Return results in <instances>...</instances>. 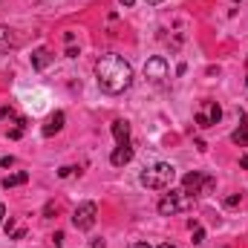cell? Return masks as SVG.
Listing matches in <instances>:
<instances>
[{"mask_svg":"<svg viewBox=\"0 0 248 248\" xmlns=\"http://www.w3.org/2000/svg\"><path fill=\"white\" fill-rule=\"evenodd\" d=\"M93 248H104V240H93Z\"/></svg>","mask_w":248,"mask_h":248,"instance_id":"obj_21","label":"cell"},{"mask_svg":"<svg viewBox=\"0 0 248 248\" xmlns=\"http://www.w3.org/2000/svg\"><path fill=\"white\" fill-rule=\"evenodd\" d=\"M240 168H246V170H248V156H243V159H240Z\"/></svg>","mask_w":248,"mask_h":248,"instance_id":"obj_22","label":"cell"},{"mask_svg":"<svg viewBox=\"0 0 248 248\" xmlns=\"http://www.w3.org/2000/svg\"><path fill=\"white\" fill-rule=\"evenodd\" d=\"M173 179H176V168L168 165V162H156V165L144 168L141 176H139V182L144 187H150V190H165V187L173 185Z\"/></svg>","mask_w":248,"mask_h":248,"instance_id":"obj_2","label":"cell"},{"mask_svg":"<svg viewBox=\"0 0 248 248\" xmlns=\"http://www.w3.org/2000/svg\"><path fill=\"white\" fill-rule=\"evenodd\" d=\"M29 179V173L26 170H17V173H9L6 179H3V187H17V185H23Z\"/></svg>","mask_w":248,"mask_h":248,"instance_id":"obj_13","label":"cell"},{"mask_svg":"<svg viewBox=\"0 0 248 248\" xmlns=\"http://www.w3.org/2000/svg\"><path fill=\"white\" fill-rule=\"evenodd\" d=\"M3 217H6V208H3V202H0V222H3Z\"/></svg>","mask_w":248,"mask_h":248,"instance_id":"obj_23","label":"cell"},{"mask_svg":"<svg viewBox=\"0 0 248 248\" xmlns=\"http://www.w3.org/2000/svg\"><path fill=\"white\" fill-rule=\"evenodd\" d=\"M214 179L211 176H205V173H199V170H193V173H187L185 179H182V190L190 193V196H208L211 190H214Z\"/></svg>","mask_w":248,"mask_h":248,"instance_id":"obj_4","label":"cell"},{"mask_svg":"<svg viewBox=\"0 0 248 248\" xmlns=\"http://www.w3.org/2000/svg\"><path fill=\"white\" fill-rule=\"evenodd\" d=\"M133 3H136V0H122V6H133Z\"/></svg>","mask_w":248,"mask_h":248,"instance_id":"obj_25","label":"cell"},{"mask_svg":"<svg viewBox=\"0 0 248 248\" xmlns=\"http://www.w3.org/2000/svg\"><path fill=\"white\" fill-rule=\"evenodd\" d=\"M234 3H240V0H234Z\"/></svg>","mask_w":248,"mask_h":248,"instance_id":"obj_28","label":"cell"},{"mask_svg":"<svg viewBox=\"0 0 248 248\" xmlns=\"http://www.w3.org/2000/svg\"><path fill=\"white\" fill-rule=\"evenodd\" d=\"M0 165H3V168H12V165H15V159H12V156H3V159H0Z\"/></svg>","mask_w":248,"mask_h":248,"instance_id":"obj_18","label":"cell"},{"mask_svg":"<svg viewBox=\"0 0 248 248\" xmlns=\"http://www.w3.org/2000/svg\"><path fill=\"white\" fill-rule=\"evenodd\" d=\"M193 243H196V246L205 243V231H202V228H193Z\"/></svg>","mask_w":248,"mask_h":248,"instance_id":"obj_17","label":"cell"},{"mask_svg":"<svg viewBox=\"0 0 248 248\" xmlns=\"http://www.w3.org/2000/svg\"><path fill=\"white\" fill-rule=\"evenodd\" d=\"M130 159H133V147H130V144H119V147H116V150L110 153V162H113L116 168H122V165H127Z\"/></svg>","mask_w":248,"mask_h":248,"instance_id":"obj_8","label":"cell"},{"mask_svg":"<svg viewBox=\"0 0 248 248\" xmlns=\"http://www.w3.org/2000/svg\"><path fill=\"white\" fill-rule=\"evenodd\" d=\"M144 75L150 78V81H165L168 78V61L165 58H150V61L144 63Z\"/></svg>","mask_w":248,"mask_h":248,"instance_id":"obj_7","label":"cell"},{"mask_svg":"<svg viewBox=\"0 0 248 248\" xmlns=\"http://www.w3.org/2000/svg\"><path fill=\"white\" fill-rule=\"evenodd\" d=\"M159 248H176V246H170V243H165V246H159Z\"/></svg>","mask_w":248,"mask_h":248,"instance_id":"obj_26","label":"cell"},{"mask_svg":"<svg viewBox=\"0 0 248 248\" xmlns=\"http://www.w3.org/2000/svg\"><path fill=\"white\" fill-rule=\"evenodd\" d=\"M243 202V193H231V196H225V208H237Z\"/></svg>","mask_w":248,"mask_h":248,"instance_id":"obj_16","label":"cell"},{"mask_svg":"<svg viewBox=\"0 0 248 248\" xmlns=\"http://www.w3.org/2000/svg\"><path fill=\"white\" fill-rule=\"evenodd\" d=\"M222 119V107L217 104V101H202L199 107H196V124L199 127H214V124H219Z\"/></svg>","mask_w":248,"mask_h":248,"instance_id":"obj_6","label":"cell"},{"mask_svg":"<svg viewBox=\"0 0 248 248\" xmlns=\"http://www.w3.org/2000/svg\"><path fill=\"white\" fill-rule=\"evenodd\" d=\"M72 170H75V168H61V170H58V176H61V179H66V176H69Z\"/></svg>","mask_w":248,"mask_h":248,"instance_id":"obj_19","label":"cell"},{"mask_svg":"<svg viewBox=\"0 0 248 248\" xmlns=\"http://www.w3.org/2000/svg\"><path fill=\"white\" fill-rule=\"evenodd\" d=\"M95 217H98L95 202H81V205L75 208V214H72V225H75L78 231H90V228L95 225Z\"/></svg>","mask_w":248,"mask_h":248,"instance_id":"obj_5","label":"cell"},{"mask_svg":"<svg viewBox=\"0 0 248 248\" xmlns=\"http://www.w3.org/2000/svg\"><path fill=\"white\" fill-rule=\"evenodd\" d=\"M113 136H116V144H130V124L124 119L113 122Z\"/></svg>","mask_w":248,"mask_h":248,"instance_id":"obj_10","label":"cell"},{"mask_svg":"<svg viewBox=\"0 0 248 248\" xmlns=\"http://www.w3.org/2000/svg\"><path fill=\"white\" fill-rule=\"evenodd\" d=\"M9 116H12V110L9 107H0V119H9Z\"/></svg>","mask_w":248,"mask_h":248,"instance_id":"obj_20","label":"cell"},{"mask_svg":"<svg viewBox=\"0 0 248 248\" xmlns=\"http://www.w3.org/2000/svg\"><path fill=\"white\" fill-rule=\"evenodd\" d=\"M147 3H150V6H156V3H162V0H147Z\"/></svg>","mask_w":248,"mask_h":248,"instance_id":"obj_27","label":"cell"},{"mask_svg":"<svg viewBox=\"0 0 248 248\" xmlns=\"http://www.w3.org/2000/svg\"><path fill=\"white\" fill-rule=\"evenodd\" d=\"M231 141L240 144V147H248V116H243V124L231 133Z\"/></svg>","mask_w":248,"mask_h":248,"instance_id":"obj_12","label":"cell"},{"mask_svg":"<svg viewBox=\"0 0 248 248\" xmlns=\"http://www.w3.org/2000/svg\"><path fill=\"white\" fill-rule=\"evenodd\" d=\"M193 205V196L185 193V190H170L162 202H159V214L162 217H173V214H182Z\"/></svg>","mask_w":248,"mask_h":248,"instance_id":"obj_3","label":"cell"},{"mask_svg":"<svg viewBox=\"0 0 248 248\" xmlns=\"http://www.w3.org/2000/svg\"><path fill=\"white\" fill-rule=\"evenodd\" d=\"M133 248H150V246H147V243H136Z\"/></svg>","mask_w":248,"mask_h":248,"instance_id":"obj_24","label":"cell"},{"mask_svg":"<svg viewBox=\"0 0 248 248\" xmlns=\"http://www.w3.org/2000/svg\"><path fill=\"white\" fill-rule=\"evenodd\" d=\"M23 130H26V119H17L15 127L9 130V139H20V136H23Z\"/></svg>","mask_w":248,"mask_h":248,"instance_id":"obj_14","label":"cell"},{"mask_svg":"<svg viewBox=\"0 0 248 248\" xmlns=\"http://www.w3.org/2000/svg\"><path fill=\"white\" fill-rule=\"evenodd\" d=\"M95 81L107 95H119L133 84V66L122 55H101L95 61Z\"/></svg>","mask_w":248,"mask_h":248,"instance_id":"obj_1","label":"cell"},{"mask_svg":"<svg viewBox=\"0 0 248 248\" xmlns=\"http://www.w3.org/2000/svg\"><path fill=\"white\" fill-rule=\"evenodd\" d=\"M63 122H66V116H63L61 110H58V113H52V116L46 119V124H44V136H55V133H61Z\"/></svg>","mask_w":248,"mask_h":248,"instance_id":"obj_9","label":"cell"},{"mask_svg":"<svg viewBox=\"0 0 248 248\" xmlns=\"http://www.w3.org/2000/svg\"><path fill=\"white\" fill-rule=\"evenodd\" d=\"M49 63H52V52H49L46 46H41V49L32 52V66H35V69H46Z\"/></svg>","mask_w":248,"mask_h":248,"instance_id":"obj_11","label":"cell"},{"mask_svg":"<svg viewBox=\"0 0 248 248\" xmlns=\"http://www.w3.org/2000/svg\"><path fill=\"white\" fill-rule=\"evenodd\" d=\"M12 44H15V35H12V29L0 26V46H12Z\"/></svg>","mask_w":248,"mask_h":248,"instance_id":"obj_15","label":"cell"}]
</instances>
